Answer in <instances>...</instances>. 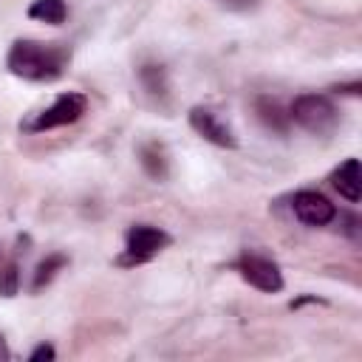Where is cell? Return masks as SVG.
I'll return each mask as SVG.
<instances>
[{
  "mask_svg": "<svg viewBox=\"0 0 362 362\" xmlns=\"http://www.w3.org/2000/svg\"><path fill=\"white\" fill-rule=\"evenodd\" d=\"M68 62H71V51L62 42H40V40H17L6 57V68L28 82H54L65 74Z\"/></svg>",
  "mask_w": 362,
  "mask_h": 362,
  "instance_id": "1",
  "label": "cell"
},
{
  "mask_svg": "<svg viewBox=\"0 0 362 362\" xmlns=\"http://www.w3.org/2000/svg\"><path fill=\"white\" fill-rule=\"evenodd\" d=\"M88 110V99L85 93H76V90H68V93H59L45 110H40L31 122H23V130L25 133H42V130H54V127H65V124H74L85 116Z\"/></svg>",
  "mask_w": 362,
  "mask_h": 362,
  "instance_id": "2",
  "label": "cell"
},
{
  "mask_svg": "<svg viewBox=\"0 0 362 362\" xmlns=\"http://www.w3.org/2000/svg\"><path fill=\"white\" fill-rule=\"evenodd\" d=\"M288 116H291V122H297L303 130H308V133H331L334 127H337V122H339V116H337V107L331 105V99L328 96H322V93H303V96H297L294 102H291V107H288Z\"/></svg>",
  "mask_w": 362,
  "mask_h": 362,
  "instance_id": "3",
  "label": "cell"
},
{
  "mask_svg": "<svg viewBox=\"0 0 362 362\" xmlns=\"http://www.w3.org/2000/svg\"><path fill=\"white\" fill-rule=\"evenodd\" d=\"M170 243V235L158 226H150V223H136L127 229L124 235V255L119 257L122 266H139V263H147L153 260L164 246Z\"/></svg>",
  "mask_w": 362,
  "mask_h": 362,
  "instance_id": "4",
  "label": "cell"
},
{
  "mask_svg": "<svg viewBox=\"0 0 362 362\" xmlns=\"http://www.w3.org/2000/svg\"><path fill=\"white\" fill-rule=\"evenodd\" d=\"M235 269H238V274H240L249 286H255V288H260V291H266V294H274V291L283 288L280 266H277L274 260L263 257V255H243V257L235 260Z\"/></svg>",
  "mask_w": 362,
  "mask_h": 362,
  "instance_id": "5",
  "label": "cell"
},
{
  "mask_svg": "<svg viewBox=\"0 0 362 362\" xmlns=\"http://www.w3.org/2000/svg\"><path fill=\"white\" fill-rule=\"evenodd\" d=\"M291 212L297 215V221H303L305 226H325L337 218V206L314 189H300L291 198Z\"/></svg>",
  "mask_w": 362,
  "mask_h": 362,
  "instance_id": "6",
  "label": "cell"
},
{
  "mask_svg": "<svg viewBox=\"0 0 362 362\" xmlns=\"http://www.w3.org/2000/svg\"><path fill=\"white\" fill-rule=\"evenodd\" d=\"M189 124H192V130L198 133V136H204L206 141H212V144H218V147H226V150H235L238 147V139H235V133H232V127L226 124V122H221L212 110H206V107H192L189 110Z\"/></svg>",
  "mask_w": 362,
  "mask_h": 362,
  "instance_id": "7",
  "label": "cell"
},
{
  "mask_svg": "<svg viewBox=\"0 0 362 362\" xmlns=\"http://www.w3.org/2000/svg\"><path fill=\"white\" fill-rule=\"evenodd\" d=\"M331 187L351 204H356L362 198V170H359V158H348L342 161L334 173H331Z\"/></svg>",
  "mask_w": 362,
  "mask_h": 362,
  "instance_id": "8",
  "label": "cell"
},
{
  "mask_svg": "<svg viewBox=\"0 0 362 362\" xmlns=\"http://www.w3.org/2000/svg\"><path fill=\"white\" fill-rule=\"evenodd\" d=\"M255 113H257V119H260L263 127H269V130H274V133H288L291 116H288V110H286L277 99H272V96H257V99H255Z\"/></svg>",
  "mask_w": 362,
  "mask_h": 362,
  "instance_id": "9",
  "label": "cell"
},
{
  "mask_svg": "<svg viewBox=\"0 0 362 362\" xmlns=\"http://www.w3.org/2000/svg\"><path fill=\"white\" fill-rule=\"evenodd\" d=\"M139 158H141L144 173H147L153 181H164V178H167V153H164V147H161L158 141L141 144Z\"/></svg>",
  "mask_w": 362,
  "mask_h": 362,
  "instance_id": "10",
  "label": "cell"
},
{
  "mask_svg": "<svg viewBox=\"0 0 362 362\" xmlns=\"http://www.w3.org/2000/svg\"><path fill=\"white\" fill-rule=\"evenodd\" d=\"M28 17L48 23V25H62L68 17V6H65V0H34L28 6Z\"/></svg>",
  "mask_w": 362,
  "mask_h": 362,
  "instance_id": "11",
  "label": "cell"
},
{
  "mask_svg": "<svg viewBox=\"0 0 362 362\" xmlns=\"http://www.w3.org/2000/svg\"><path fill=\"white\" fill-rule=\"evenodd\" d=\"M139 79H141V85H144V90L150 96H158L161 99L170 90V79H167V68L164 65H156V62L141 65L139 68Z\"/></svg>",
  "mask_w": 362,
  "mask_h": 362,
  "instance_id": "12",
  "label": "cell"
},
{
  "mask_svg": "<svg viewBox=\"0 0 362 362\" xmlns=\"http://www.w3.org/2000/svg\"><path fill=\"white\" fill-rule=\"evenodd\" d=\"M65 263H68V257H65V255H48V257H45V260L37 266L34 280H31V288H34V291H40L42 286H48V283L54 280V274H57V272H59Z\"/></svg>",
  "mask_w": 362,
  "mask_h": 362,
  "instance_id": "13",
  "label": "cell"
},
{
  "mask_svg": "<svg viewBox=\"0 0 362 362\" xmlns=\"http://www.w3.org/2000/svg\"><path fill=\"white\" fill-rule=\"evenodd\" d=\"M20 288V274H17V266L8 263L3 272H0V294L3 297H14Z\"/></svg>",
  "mask_w": 362,
  "mask_h": 362,
  "instance_id": "14",
  "label": "cell"
},
{
  "mask_svg": "<svg viewBox=\"0 0 362 362\" xmlns=\"http://www.w3.org/2000/svg\"><path fill=\"white\" fill-rule=\"evenodd\" d=\"M218 3L226 6V8H232V11H249V8L257 6V0H218Z\"/></svg>",
  "mask_w": 362,
  "mask_h": 362,
  "instance_id": "15",
  "label": "cell"
},
{
  "mask_svg": "<svg viewBox=\"0 0 362 362\" xmlns=\"http://www.w3.org/2000/svg\"><path fill=\"white\" fill-rule=\"evenodd\" d=\"M31 362H40V359H54V348L51 345H40V348H34L31 351V356H28Z\"/></svg>",
  "mask_w": 362,
  "mask_h": 362,
  "instance_id": "16",
  "label": "cell"
},
{
  "mask_svg": "<svg viewBox=\"0 0 362 362\" xmlns=\"http://www.w3.org/2000/svg\"><path fill=\"white\" fill-rule=\"evenodd\" d=\"M334 90H337V93H359L362 85H359V82H351V85H337Z\"/></svg>",
  "mask_w": 362,
  "mask_h": 362,
  "instance_id": "17",
  "label": "cell"
},
{
  "mask_svg": "<svg viewBox=\"0 0 362 362\" xmlns=\"http://www.w3.org/2000/svg\"><path fill=\"white\" fill-rule=\"evenodd\" d=\"M11 356V351H8V345H6V339H3V334H0V362H6Z\"/></svg>",
  "mask_w": 362,
  "mask_h": 362,
  "instance_id": "18",
  "label": "cell"
}]
</instances>
